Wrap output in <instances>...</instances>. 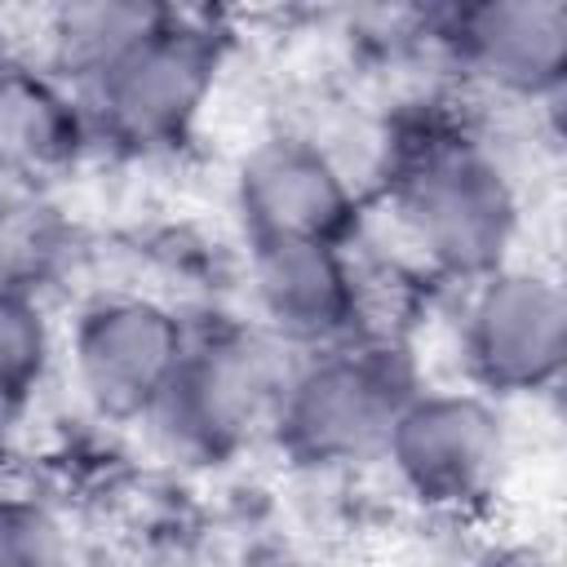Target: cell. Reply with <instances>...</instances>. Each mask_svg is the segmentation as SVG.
<instances>
[{"label": "cell", "mask_w": 567, "mask_h": 567, "mask_svg": "<svg viewBox=\"0 0 567 567\" xmlns=\"http://www.w3.org/2000/svg\"><path fill=\"white\" fill-rule=\"evenodd\" d=\"M0 567H66V536L40 501L0 492Z\"/></svg>", "instance_id": "obj_15"}, {"label": "cell", "mask_w": 567, "mask_h": 567, "mask_svg": "<svg viewBox=\"0 0 567 567\" xmlns=\"http://www.w3.org/2000/svg\"><path fill=\"white\" fill-rule=\"evenodd\" d=\"M235 208L244 217L248 244H346L359 217L354 190L337 159L301 137H270L244 159L235 182Z\"/></svg>", "instance_id": "obj_9"}, {"label": "cell", "mask_w": 567, "mask_h": 567, "mask_svg": "<svg viewBox=\"0 0 567 567\" xmlns=\"http://www.w3.org/2000/svg\"><path fill=\"white\" fill-rule=\"evenodd\" d=\"M66 257V226L22 182H0V284L35 292Z\"/></svg>", "instance_id": "obj_13"}, {"label": "cell", "mask_w": 567, "mask_h": 567, "mask_svg": "<svg viewBox=\"0 0 567 567\" xmlns=\"http://www.w3.org/2000/svg\"><path fill=\"white\" fill-rule=\"evenodd\" d=\"M394 478L434 509H461L492 492L505 461V421L474 390H416L381 447Z\"/></svg>", "instance_id": "obj_6"}, {"label": "cell", "mask_w": 567, "mask_h": 567, "mask_svg": "<svg viewBox=\"0 0 567 567\" xmlns=\"http://www.w3.org/2000/svg\"><path fill=\"white\" fill-rule=\"evenodd\" d=\"M461 354L492 394H540L567 359V297L554 275L501 266L470 284L461 315Z\"/></svg>", "instance_id": "obj_5"}, {"label": "cell", "mask_w": 567, "mask_h": 567, "mask_svg": "<svg viewBox=\"0 0 567 567\" xmlns=\"http://www.w3.org/2000/svg\"><path fill=\"white\" fill-rule=\"evenodd\" d=\"M292 368L297 350L261 323H221L213 332H195L168 390L151 408V421L186 456L226 461L275 430Z\"/></svg>", "instance_id": "obj_3"}, {"label": "cell", "mask_w": 567, "mask_h": 567, "mask_svg": "<svg viewBox=\"0 0 567 567\" xmlns=\"http://www.w3.org/2000/svg\"><path fill=\"white\" fill-rule=\"evenodd\" d=\"M186 323L155 297H97L71 337V363L84 399L106 416H151L168 390Z\"/></svg>", "instance_id": "obj_7"}, {"label": "cell", "mask_w": 567, "mask_h": 567, "mask_svg": "<svg viewBox=\"0 0 567 567\" xmlns=\"http://www.w3.org/2000/svg\"><path fill=\"white\" fill-rule=\"evenodd\" d=\"M217 35L199 18L164 9L159 22L133 49H124L97 80L75 89L89 137L128 151L182 142L204 111V97L217 80Z\"/></svg>", "instance_id": "obj_4"}, {"label": "cell", "mask_w": 567, "mask_h": 567, "mask_svg": "<svg viewBox=\"0 0 567 567\" xmlns=\"http://www.w3.org/2000/svg\"><path fill=\"white\" fill-rule=\"evenodd\" d=\"M164 9L137 4V0H89V4H66L49 22V53H53V75L75 93L89 80H97L124 49H133Z\"/></svg>", "instance_id": "obj_12"}, {"label": "cell", "mask_w": 567, "mask_h": 567, "mask_svg": "<svg viewBox=\"0 0 567 567\" xmlns=\"http://www.w3.org/2000/svg\"><path fill=\"white\" fill-rule=\"evenodd\" d=\"M421 390L408 346L354 337L297 359L275 412L279 447L310 470H341L381 456L399 408Z\"/></svg>", "instance_id": "obj_1"}, {"label": "cell", "mask_w": 567, "mask_h": 567, "mask_svg": "<svg viewBox=\"0 0 567 567\" xmlns=\"http://www.w3.org/2000/svg\"><path fill=\"white\" fill-rule=\"evenodd\" d=\"M84 137V106L58 75L22 66L0 84V182L27 186V177L66 164Z\"/></svg>", "instance_id": "obj_11"}, {"label": "cell", "mask_w": 567, "mask_h": 567, "mask_svg": "<svg viewBox=\"0 0 567 567\" xmlns=\"http://www.w3.org/2000/svg\"><path fill=\"white\" fill-rule=\"evenodd\" d=\"M452 58L496 93L549 97L567 71V4L558 0H483L447 13Z\"/></svg>", "instance_id": "obj_10"}, {"label": "cell", "mask_w": 567, "mask_h": 567, "mask_svg": "<svg viewBox=\"0 0 567 567\" xmlns=\"http://www.w3.org/2000/svg\"><path fill=\"white\" fill-rule=\"evenodd\" d=\"M394 208L412 248L439 275L478 284L509 266L518 235V190L483 142H416L394 177Z\"/></svg>", "instance_id": "obj_2"}, {"label": "cell", "mask_w": 567, "mask_h": 567, "mask_svg": "<svg viewBox=\"0 0 567 567\" xmlns=\"http://www.w3.org/2000/svg\"><path fill=\"white\" fill-rule=\"evenodd\" d=\"M248 288L257 323L292 350H328L363 337V279L346 244H248Z\"/></svg>", "instance_id": "obj_8"}, {"label": "cell", "mask_w": 567, "mask_h": 567, "mask_svg": "<svg viewBox=\"0 0 567 567\" xmlns=\"http://www.w3.org/2000/svg\"><path fill=\"white\" fill-rule=\"evenodd\" d=\"M53 363V328L40 292L0 284V416L22 408Z\"/></svg>", "instance_id": "obj_14"}, {"label": "cell", "mask_w": 567, "mask_h": 567, "mask_svg": "<svg viewBox=\"0 0 567 567\" xmlns=\"http://www.w3.org/2000/svg\"><path fill=\"white\" fill-rule=\"evenodd\" d=\"M18 71H22V53H18V44H13L9 27L0 22V84H4V80H13Z\"/></svg>", "instance_id": "obj_16"}]
</instances>
